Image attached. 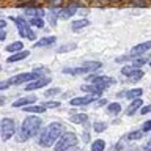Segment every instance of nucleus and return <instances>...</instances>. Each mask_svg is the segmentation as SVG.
<instances>
[{"label": "nucleus", "instance_id": "f257e3e1", "mask_svg": "<svg viewBox=\"0 0 151 151\" xmlns=\"http://www.w3.org/2000/svg\"><path fill=\"white\" fill-rule=\"evenodd\" d=\"M61 135H63V123L54 121V123H50V124L41 132L38 142H40L41 146H46V148H47V146L55 145L57 142L60 140Z\"/></svg>", "mask_w": 151, "mask_h": 151}, {"label": "nucleus", "instance_id": "f03ea898", "mask_svg": "<svg viewBox=\"0 0 151 151\" xmlns=\"http://www.w3.org/2000/svg\"><path fill=\"white\" fill-rule=\"evenodd\" d=\"M40 127H41V118L35 116V115H28L25 120L22 121L17 140L19 142H25V140L30 139V137H35L38 134V131H40Z\"/></svg>", "mask_w": 151, "mask_h": 151}, {"label": "nucleus", "instance_id": "7ed1b4c3", "mask_svg": "<svg viewBox=\"0 0 151 151\" xmlns=\"http://www.w3.org/2000/svg\"><path fill=\"white\" fill-rule=\"evenodd\" d=\"M102 66V63L99 61H88V63H83L82 66H77V68H65L63 73L65 74H73V76H77V74H88L90 71H96Z\"/></svg>", "mask_w": 151, "mask_h": 151}, {"label": "nucleus", "instance_id": "20e7f679", "mask_svg": "<svg viewBox=\"0 0 151 151\" xmlns=\"http://www.w3.org/2000/svg\"><path fill=\"white\" fill-rule=\"evenodd\" d=\"M74 145H77V135L74 132H65L55 143V151H66Z\"/></svg>", "mask_w": 151, "mask_h": 151}, {"label": "nucleus", "instance_id": "39448f33", "mask_svg": "<svg viewBox=\"0 0 151 151\" xmlns=\"http://www.w3.org/2000/svg\"><path fill=\"white\" fill-rule=\"evenodd\" d=\"M11 21L17 25L19 35H21L22 38H27V40H30V41H35L36 40V35L33 33V30L30 28V25L27 24L25 19H22V17H11Z\"/></svg>", "mask_w": 151, "mask_h": 151}, {"label": "nucleus", "instance_id": "423d86ee", "mask_svg": "<svg viewBox=\"0 0 151 151\" xmlns=\"http://www.w3.org/2000/svg\"><path fill=\"white\" fill-rule=\"evenodd\" d=\"M0 132H2V140L6 142L13 137V134L16 132V124H14V120L11 118H3L0 121Z\"/></svg>", "mask_w": 151, "mask_h": 151}, {"label": "nucleus", "instance_id": "0eeeda50", "mask_svg": "<svg viewBox=\"0 0 151 151\" xmlns=\"http://www.w3.org/2000/svg\"><path fill=\"white\" fill-rule=\"evenodd\" d=\"M38 77H41L38 73H22V74H17L16 77L9 79V83L11 85H21V83H28L32 80H35Z\"/></svg>", "mask_w": 151, "mask_h": 151}, {"label": "nucleus", "instance_id": "6e6552de", "mask_svg": "<svg viewBox=\"0 0 151 151\" xmlns=\"http://www.w3.org/2000/svg\"><path fill=\"white\" fill-rule=\"evenodd\" d=\"M90 79H91V83L99 85V87H102L104 90L115 83V79L109 77V76H90Z\"/></svg>", "mask_w": 151, "mask_h": 151}, {"label": "nucleus", "instance_id": "1a4fd4ad", "mask_svg": "<svg viewBox=\"0 0 151 151\" xmlns=\"http://www.w3.org/2000/svg\"><path fill=\"white\" fill-rule=\"evenodd\" d=\"M49 82H50V77H38V79H35V80H32V82L25 83V90H27V91H33V90H38V88L46 87Z\"/></svg>", "mask_w": 151, "mask_h": 151}, {"label": "nucleus", "instance_id": "9d476101", "mask_svg": "<svg viewBox=\"0 0 151 151\" xmlns=\"http://www.w3.org/2000/svg\"><path fill=\"white\" fill-rule=\"evenodd\" d=\"M151 50V41H145V42H140V44L134 46L129 52V57H139L142 54H145V52Z\"/></svg>", "mask_w": 151, "mask_h": 151}, {"label": "nucleus", "instance_id": "9b49d317", "mask_svg": "<svg viewBox=\"0 0 151 151\" xmlns=\"http://www.w3.org/2000/svg\"><path fill=\"white\" fill-rule=\"evenodd\" d=\"M142 106H143V101H142L140 98H137V99H132V102L127 106V109H126V115H129V116H132L134 113H137L142 109Z\"/></svg>", "mask_w": 151, "mask_h": 151}, {"label": "nucleus", "instance_id": "f8f14e48", "mask_svg": "<svg viewBox=\"0 0 151 151\" xmlns=\"http://www.w3.org/2000/svg\"><path fill=\"white\" fill-rule=\"evenodd\" d=\"M94 101V96H83V98H74L71 99L69 104L73 107H80V106H90Z\"/></svg>", "mask_w": 151, "mask_h": 151}, {"label": "nucleus", "instance_id": "ddd939ff", "mask_svg": "<svg viewBox=\"0 0 151 151\" xmlns=\"http://www.w3.org/2000/svg\"><path fill=\"white\" fill-rule=\"evenodd\" d=\"M55 41H57L55 36H44V38H41V40L35 41L33 47H49L52 44H55Z\"/></svg>", "mask_w": 151, "mask_h": 151}, {"label": "nucleus", "instance_id": "4468645a", "mask_svg": "<svg viewBox=\"0 0 151 151\" xmlns=\"http://www.w3.org/2000/svg\"><path fill=\"white\" fill-rule=\"evenodd\" d=\"M36 101V96H25V98H19L17 101L13 102V107H27Z\"/></svg>", "mask_w": 151, "mask_h": 151}, {"label": "nucleus", "instance_id": "2eb2a0df", "mask_svg": "<svg viewBox=\"0 0 151 151\" xmlns=\"http://www.w3.org/2000/svg\"><path fill=\"white\" fill-rule=\"evenodd\" d=\"M82 90L85 93H90V94H96V96H99V94H102L104 88L99 87V85H94V83H88V85H83Z\"/></svg>", "mask_w": 151, "mask_h": 151}, {"label": "nucleus", "instance_id": "dca6fc26", "mask_svg": "<svg viewBox=\"0 0 151 151\" xmlns=\"http://www.w3.org/2000/svg\"><path fill=\"white\" fill-rule=\"evenodd\" d=\"M28 55H30V52H28V50H21V52L13 54L6 61H8V63H16V61H21V60H24V58H27Z\"/></svg>", "mask_w": 151, "mask_h": 151}, {"label": "nucleus", "instance_id": "f3484780", "mask_svg": "<svg viewBox=\"0 0 151 151\" xmlns=\"http://www.w3.org/2000/svg\"><path fill=\"white\" fill-rule=\"evenodd\" d=\"M142 93H143V90H142V88H132V90H129V91L120 93V96H126L127 99H137V98L142 96Z\"/></svg>", "mask_w": 151, "mask_h": 151}, {"label": "nucleus", "instance_id": "a211bd4d", "mask_svg": "<svg viewBox=\"0 0 151 151\" xmlns=\"http://www.w3.org/2000/svg\"><path fill=\"white\" fill-rule=\"evenodd\" d=\"M69 120L73 121V123H77V124H87V121H88V115L87 113H76V115H71L69 116Z\"/></svg>", "mask_w": 151, "mask_h": 151}, {"label": "nucleus", "instance_id": "6ab92c4d", "mask_svg": "<svg viewBox=\"0 0 151 151\" xmlns=\"http://www.w3.org/2000/svg\"><path fill=\"white\" fill-rule=\"evenodd\" d=\"M76 9H77V5H71V6H66V8H63L60 11V14L58 16L61 17V19H68V17H71L73 14L76 13Z\"/></svg>", "mask_w": 151, "mask_h": 151}, {"label": "nucleus", "instance_id": "aec40b11", "mask_svg": "<svg viewBox=\"0 0 151 151\" xmlns=\"http://www.w3.org/2000/svg\"><path fill=\"white\" fill-rule=\"evenodd\" d=\"M87 25H90L88 19H77V21H74L73 24H71V28L76 32V30H82V28H85Z\"/></svg>", "mask_w": 151, "mask_h": 151}, {"label": "nucleus", "instance_id": "412c9836", "mask_svg": "<svg viewBox=\"0 0 151 151\" xmlns=\"http://www.w3.org/2000/svg\"><path fill=\"white\" fill-rule=\"evenodd\" d=\"M24 49V44L21 41H14L11 42V44H8L6 47H5V50H8V52H11V54H16V52H21Z\"/></svg>", "mask_w": 151, "mask_h": 151}, {"label": "nucleus", "instance_id": "4be33fe9", "mask_svg": "<svg viewBox=\"0 0 151 151\" xmlns=\"http://www.w3.org/2000/svg\"><path fill=\"white\" fill-rule=\"evenodd\" d=\"M121 112V106L118 102H112L107 106V113L109 115H118V113Z\"/></svg>", "mask_w": 151, "mask_h": 151}, {"label": "nucleus", "instance_id": "5701e85b", "mask_svg": "<svg viewBox=\"0 0 151 151\" xmlns=\"http://www.w3.org/2000/svg\"><path fill=\"white\" fill-rule=\"evenodd\" d=\"M137 71H139V68H135L134 65H127V66H124V68H121V74L123 76H129V77H132Z\"/></svg>", "mask_w": 151, "mask_h": 151}, {"label": "nucleus", "instance_id": "b1692460", "mask_svg": "<svg viewBox=\"0 0 151 151\" xmlns=\"http://www.w3.org/2000/svg\"><path fill=\"white\" fill-rule=\"evenodd\" d=\"M24 13L28 14V16H38V17L44 16V11H42L41 8H25V11H24Z\"/></svg>", "mask_w": 151, "mask_h": 151}, {"label": "nucleus", "instance_id": "393cba45", "mask_svg": "<svg viewBox=\"0 0 151 151\" xmlns=\"http://www.w3.org/2000/svg\"><path fill=\"white\" fill-rule=\"evenodd\" d=\"M104 148H106V142L102 139H98L91 143V151H104Z\"/></svg>", "mask_w": 151, "mask_h": 151}, {"label": "nucleus", "instance_id": "a878e982", "mask_svg": "<svg viewBox=\"0 0 151 151\" xmlns=\"http://www.w3.org/2000/svg\"><path fill=\"white\" fill-rule=\"evenodd\" d=\"M46 110L44 106H27L25 107V112L27 113H42Z\"/></svg>", "mask_w": 151, "mask_h": 151}, {"label": "nucleus", "instance_id": "bb28decb", "mask_svg": "<svg viewBox=\"0 0 151 151\" xmlns=\"http://www.w3.org/2000/svg\"><path fill=\"white\" fill-rule=\"evenodd\" d=\"M74 49H76V42H68V44L60 46L58 49H57V52H58V54H63V52H69V50H74Z\"/></svg>", "mask_w": 151, "mask_h": 151}, {"label": "nucleus", "instance_id": "cd10ccee", "mask_svg": "<svg viewBox=\"0 0 151 151\" xmlns=\"http://www.w3.org/2000/svg\"><path fill=\"white\" fill-rule=\"evenodd\" d=\"M30 24H32L33 27H38V28L44 27V21H42V17H38V16H33L30 19Z\"/></svg>", "mask_w": 151, "mask_h": 151}, {"label": "nucleus", "instance_id": "c85d7f7f", "mask_svg": "<svg viewBox=\"0 0 151 151\" xmlns=\"http://www.w3.org/2000/svg\"><path fill=\"white\" fill-rule=\"evenodd\" d=\"M143 135V131H132L127 134V140H139Z\"/></svg>", "mask_w": 151, "mask_h": 151}, {"label": "nucleus", "instance_id": "c756f323", "mask_svg": "<svg viewBox=\"0 0 151 151\" xmlns=\"http://www.w3.org/2000/svg\"><path fill=\"white\" fill-rule=\"evenodd\" d=\"M93 129L96 131V132H104V131L107 129V124H106L104 121H96V123L93 124Z\"/></svg>", "mask_w": 151, "mask_h": 151}, {"label": "nucleus", "instance_id": "7c9ffc66", "mask_svg": "<svg viewBox=\"0 0 151 151\" xmlns=\"http://www.w3.org/2000/svg\"><path fill=\"white\" fill-rule=\"evenodd\" d=\"M60 93V88H49V90H46V96L49 98V96H55V94H58Z\"/></svg>", "mask_w": 151, "mask_h": 151}, {"label": "nucleus", "instance_id": "2f4dec72", "mask_svg": "<svg viewBox=\"0 0 151 151\" xmlns=\"http://www.w3.org/2000/svg\"><path fill=\"white\" fill-rule=\"evenodd\" d=\"M58 106H60V102H57V101L44 102V107H46V109H55V107H58Z\"/></svg>", "mask_w": 151, "mask_h": 151}, {"label": "nucleus", "instance_id": "473e14b6", "mask_svg": "<svg viewBox=\"0 0 151 151\" xmlns=\"http://www.w3.org/2000/svg\"><path fill=\"white\" fill-rule=\"evenodd\" d=\"M145 63H146V58H137V60H135L132 65H134L135 68H140V66H143Z\"/></svg>", "mask_w": 151, "mask_h": 151}, {"label": "nucleus", "instance_id": "72a5a7b5", "mask_svg": "<svg viewBox=\"0 0 151 151\" xmlns=\"http://www.w3.org/2000/svg\"><path fill=\"white\" fill-rule=\"evenodd\" d=\"M142 131H143V132L151 131V120H148V121H145V123H143V126H142Z\"/></svg>", "mask_w": 151, "mask_h": 151}, {"label": "nucleus", "instance_id": "f704fd0d", "mask_svg": "<svg viewBox=\"0 0 151 151\" xmlns=\"http://www.w3.org/2000/svg\"><path fill=\"white\" fill-rule=\"evenodd\" d=\"M150 112H151V104H150V106H145V107L140 109V115H146V113H150Z\"/></svg>", "mask_w": 151, "mask_h": 151}, {"label": "nucleus", "instance_id": "c9c22d12", "mask_svg": "<svg viewBox=\"0 0 151 151\" xmlns=\"http://www.w3.org/2000/svg\"><path fill=\"white\" fill-rule=\"evenodd\" d=\"M8 85H9V80H6V82H2V83H0V90H6Z\"/></svg>", "mask_w": 151, "mask_h": 151}, {"label": "nucleus", "instance_id": "e433bc0d", "mask_svg": "<svg viewBox=\"0 0 151 151\" xmlns=\"http://www.w3.org/2000/svg\"><path fill=\"white\" fill-rule=\"evenodd\" d=\"M83 140H85V142H90V134H88L87 131L83 132Z\"/></svg>", "mask_w": 151, "mask_h": 151}, {"label": "nucleus", "instance_id": "4c0bfd02", "mask_svg": "<svg viewBox=\"0 0 151 151\" xmlns=\"http://www.w3.org/2000/svg\"><path fill=\"white\" fill-rule=\"evenodd\" d=\"M104 104H106V99H99V101L96 102V106H98V107H101V106H104Z\"/></svg>", "mask_w": 151, "mask_h": 151}, {"label": "nucleus", "instance_id": "58836bf2", "mask_svg": "<svg viewBox=\"0 0 151 151\" xmlns=\"http://www.w3.org/2000/svg\"><path fill=\"white\" fill-rule=\"evenodd\" d=\"M61 2H60V0H54V2H50V5H52V6H57V5H60Z\"/></svg>", "mask_w": 151, "mask_h": 151}, {"label": "nucleus", "instance_id": "ea45409f", "mask_svg": "<svg viewBox=\"0 0 151 151\" xmlns=\"http://www.w3.org/2000/svg\"><path fill=\"white\" fill-rule=\"evenodd\" d=\"M0 27H2V30H5V27H6V22H5V21H0Z\"/></svg>", "mask_w": 151, "mask_h": 151}, {"label": "nucleus", "instance_id": "a19ab883", "mask_svg": "<svg viewBox=\"0 0 151 151\" xmlns=\"http://www.w3.org/2000/svg\"><path fill=\"white\" fill-rule=\"evenodd\" d=\"M110 2H118V0H110Z\"/></svg>", "mask_w": 151, "mask_h": 151}, {"label": "nucleus", "instance_id": "79ce46f5", "mask_svg": "<svg viewBox=\"0 0 151 151\" xmlns=\"http://www.w3.org/2000/svg\"><path fill=\"white\" fill-rule=\"evenodd\" d=\"M150 66H151V61H150Z\"/></svg>", "mask_w": 151, "mask_h": 151}]
</instances>
